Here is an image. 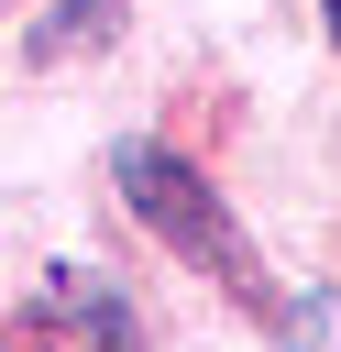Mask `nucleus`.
Here are the masks:
<instances>
[{
    "mask_svg": "<svg viewBox=\"0 0 341 352\" xmlns=\"http://www.w3.org/2000/svg\"><path fill=\"white\" fill-rule=\"evenodd\" d=\"M330 33H341V0H330Z\"/></svg>",
    "mask_w": 341,
    "mask_h": 352,
    "instance_id": "3",
    "label": "nucleus"
},
{
    "mask_svg": "<svg viewBox=\"0 0 341 352\" xmlns=\"http://www.w3.org/2000/svg\"><path fill=\"white\" fill-rule=\"evenodd\" d=\"M286 352H341V297H297L286 308Z\"/></svg>",
    "mask_w": 341,
    "mask_h": 352,
    "instance_id": "2",
    "label": "nucleus"
},
{
    "mask_svg": "<svg viewBox=\"0 0 341 352\" xmlns=\"http://www.w3.org/2000/svg\"><path fill=\"white\" fill-rule=\"evenodd\" d=\"M121 198H132L165 242H187L198 264H220V275L242 264V231L220 220V198L198 187V165H187V154H165V143H121Z\"/></svg>",
    "mask_w": 341,
    "mask_h": 352,
    "instance_id": "1",
    "label": "nucleus"
}]
</instances>
